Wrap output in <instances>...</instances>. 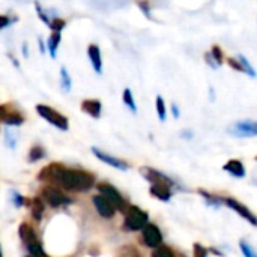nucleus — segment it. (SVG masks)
Instances as JSON below:
<instances>
[{"label":"nucleus","mask_w":257,"mask_h":257,"mask_svg":"<svg viewBox=\"0 0 257 257\" xmlns=\"http://www.w3.org/2000/svg\"><path fill=\"white\" fill-rule=\"evenodd\" d=\"M211 57L215 60V63H217V66L223 62V53H221V50H220V47H214L212 48V53H211Z\"/></svg>","instance_id":"obj_29"},{"label":"nucleus","mask_w":257,"mask_h":257,"mask_svg":"<svg viewBox=\"0 0 257 257\" xmlns=\"http://www.w3.org/2000/svg\"><path fill=\"white\" fill-rule=\"evenodd\" d=\"M23 54H24V57L29 56V54H27V47H26V44H23Z\"/></svg>","instance_id":"obj_39"},{"label":"nucleus","mask_w":257,"mask_h":257,"mask_svg":"<svg viewBox=\"0 0 257 257\" xmlns=\"http://www.w3.org/2000/svg\"><path fill=\"white\" fill-rule=\"evenodd\" d=\"M2 122H5L6 125H12V126H18L24 122L23 116L18 114V113H6L3 117H2Z\"/></svg>","instance_id":"obj_18"},{"label":"nucleus","mask_w":257,"mask_h":257,"mask_svg":"<svg viewBox=\"0 0 257 257\" xmlns=\"http://www.w3.org/2000/svg\"><path fill=\"white\" fill-rule=\"evenodd\" d=\"M27 248H29V251H30L32 257H47V254L44 253V250H42V247H41V244H39V242L30 244V245H27Z\"/></svg>","instance_id":"obj_24"},{"label":"nucleus","mask_w":257,"mask_h":257,"mask_svg":"<svg viewBox=\"0 0 257 257\" xmlns=\"http://www.w3.org/2000/svg\"><path fill=\"white\" fill-rule=\"evenodd\" d=\"M122 99H123V102H125V105H128L130 107V110L131 111H137V107H136V102H134V96H133V92L130 90V89H125L123 90V96H122Z\"/></svg>","instance_id":"obj_22"},{"label":"nucleus","mask_w":257,"mask_h":257,"mask_svg":"<svg viewBox=\"0 0 257 257\" xmlns=\"http://www.w3.org/2000/svg\"><path fill=\"white\" fill-rule=\"evenodd\" d=\"M239 65H241V69H242V71H245L250 77H256V74H254V68L250 65V62H248L244 56H239Z\"/></svg>","instance_id":"obj_23"},{"label":"nucleus","mask_w":257,"mask_h":257,"mask_svg":"<svg viewBox=\"0 0 257 257\" xmlns=\"http://www.w3.org/2000/svg\"><path fill=\"white\" fill-rule=\"evenodd\" d=\"M20 238L23 239V242H24L26 245H30V244L38 242V238H36L33 229H32L27 223H23V224L20 226Z\"/></svg>","instance_id":"obj_16"},{"label":"nucleus","mask_w":257,"mask_h":257,"mask_svg":"<svg viewBox=\"0 0 257 257\" xmlns=\"http://www.w3.org/2000/svg\"><path fill=\"white\" fill-rule=\"evenodd\" d=\"M87 54H89V59H90V62H92L93 69H95L98 74H101V72H102V60H101V51H99L98 45H89Z\"/></svg>","instance_id":"obj_13"},{"label":"nucleus","mask_w":257,"mask_h":257,"mask_svg":"<svg viewBox=\"0 0 257 257\" xmlns=\"http://www.w3.org/2000/svg\"><path fill=\"white\" fill-rule=\"evenodd\" d=\"M239 247H241V250H242V253H244V256L245 257H257L256 254H254V250L251 248V245H250L248 242L241 241V242H239Z\"/></svg>","instance_id":"obj_27"},{"label":"nucleus","mask_w":257,"mask_h":257,"mask_svg":"<svg viewBox=\"0 0 257 257\" xmlns=\"http://www.w3.org/2000/svg\"><path fill=\"white\" fill-rule=\"evenodd\" d=\"M152 257H175V254H173V251L169 247H158L154 251Z\"/></svg>","instance_id":"obj_26"},{"label":"nucleus","mask_w":257,"mask_h":257,"mask_svg":"<svg viewBox=\"0 0 257 257\" xmlns=\"http://www.w3.org/2000/svg\"><path fill=\"white\" fill-rule=\"evenodd\" d=\"M229 63H230V66L236 68L238 71H242V69H241V65H239V63H238L236 60H233V59H229Z\"/></svg>","instance_id":"obj_35"},{"label":"nucleus","mask_w":257,"mask_h":257,"mask_svg":"<svg viewBox=\"0 0 257 257\" xmlns=\"http://www.w3.org/2000/svg\"><path fill=\"white\" fill-rule=\"evenodd\" d=\"M59 42H60V33L54 32V33L50 36V39H48V51H50L51 57H56V53H57Z\"/></svg>","instance_id":"obj_19"},{"label":"nucleus","mask_w":257,"mask_h":257,"mask_svg":"<svg viewBox=\"0 0 257 257\" xmlns=\"http://www.w3.org/2000/svg\"><path fill=\"white\" fill-rule=\"evenodd\" d=\"M81 108L84 113L90 114L92 117L98 119L99 114H101V102L96 101V99H86L83 104H81Z\"/></svg>","instance_id":"obj_14"},{"label":"nucleus","mask_w":257,"mask_h":257,"mask_svg":"<svg viewBox=\"0 0 257 257\" xmlns=\"http://www.w3.org/2000/svg\"><path fill=\"white\" fill-rule=\"evenodd\" d=\"M30 209H32V217L35 221H41L42 220V214H44V203L39 197H35L32 200V205H30Z\"/></svg>","instance_id":"obj_17"},{"label":"nucleus","mask_w":257,"mask_h":257,"mask_svg":"<svg viewBox=\"0 0 257 257\" xmlns=\"http://www.w3.org/2000/svg\"><path fill=\"white\" fill-rule=\"evenodd\" d=\"M38 42H39V50H41V53H44V51H45V48H44V42H42L41 39H39Z\"/></svg>","instance_id":"obj_38"},{"label":"nucleus","mask_w":257,"mask_h":257,"mask_svg":"<svg viewBox=\"0 0 257 257\" xmlns=\"http://www.w3.org/2000/svg\"><path fill=\"white\" fill-rule=\"evenodd\" d=\"M0 257H2V250H0Z\"/></svg>","instance_id":"obj_40"},{"label":"nucleus","mask_w":257,"mask_h":257,"mask_svg":"<svg viewBox=\"0 0 257 257\" xmlns=\"http://www.w3.org/2000/svg\"><path fill=\"white\" fill-rule=\"evenodd\" d=\"M60 83H62V89H63V90H66V92L71 90L72 81H71V77H69L66 68H60Z\"/></svg>","instance_id":"obj_21"},{"label":"nucleus","mask_w":257,"mask_h":257,"mask_svg":"<svg viewBox=\"0 0 257 257\" xmlns=\"http://www.w3.org/2000/svg\"><path fill=\"white\" fill-rule=\"evenodd\" d=\"M44 157H45V151L41 146H33L30 149V152H29V161L30 163H35V161H38V160H41Z\"/></svg>","instance_id":"obj_20"},{"label":"nucleus","mask_w":257,"mask_h":257,"mask_svg":"<svg viewBox=\"0 0 257 257\" xmlns=\"http://www.w3.org/2000/svg\"><path fill=\"white\" fill-rule=\"evenodd\" d=\"M233 136L236 137H254L257 134V126L256 122L253 120H242V122H238L232 126L230 130Z\"/></svg>","instance_id":"obj_7"},{"label":"nucleus","mask_w":257,"mask_h":257,"mask_svg":"<svg viewBox=\"0 0 257 257\" xmlns=\"http://www.w3.org/2000/svg\"><path fill=\"white\" fill-rule=\"evenodd\" d=\"M194 257H208V250L203 248L202 245L196 244L194 245Z\"/></svg>","instance_id":"obj_30"},{"label":"nucleus","mask_w":257,"mask_h":257,"mask_svg":"<svg viewBox=\"0 0 257 257\" xmlns=\"http://www.w3.org/2000/svg\"><path fill=\"white\" fill-rule=\"evenodd\" d=\"M36 111H38L39 116H42L47 122H50L51 125L57 126L59 130H63V131L68 130V119L65 116H62L60 113H57L56 110H53L51 107L38 104L36 105Z\"/></svg>","instance_id":"obj_3"},{"label":"nucleus","mask_w":257,"mask_h":257,"mask_svg":"<svg viewBox=\"0 0 257 257\" xmlns=\"http://www.w3.org/2000/svg\"><path fill=\"white\" fill-rule=\"evenodd\" d=\"M6 113H8V111H6V107H5V105H0V119H2Z\"/></svg>","instance_id":"obj_37"},{"label":"nucleus","mask_w":257,"mask_h":257,"mask_svg":"<svg viewBox=\"0 0 257 257\" xmlns=\"http://www.w3.org/2000/svg\"><path fill=\"white\" fill-rule=\"evenodd\" d=\"M143 239L148 247L158 248L163 242V236L160 233V229L155 224H146L143 227Z\"/></svg>","instance_id":"obj_6"},{"label":"nucleus","mask_w":257,"mask_h":257,"mask_svg":"<svg viewBox=\"0 0 257 257\" xmlns=\"http://www.w3.org/2000/svg\"><path fill=\"white\" fill-rule=\"evenodd\" d=\"M93 205H95L98 214H99L101 217L107 218V220L111 218V217L114 215V212H116V209H114L104 197H101V196H95V197H93Z\"/></svg>","instance_id":"obj_9"},{"label":"nucleus","mask_w":257,"mask_h":257,"mask_svg":"<svg viewBox=\"0 0 257 257\" xmlns=\"http://www.w3.org/2000/svg\"><path fill=\"white\" fill-rule=\"evenodd\" d=\"M148 214L137 206H130L125 217V227L128 230H140L148 224Z\"/></svg>","instance_id":"obj_2"},{"label":"nucleus","mask_w":257,"mask_h":257,"mask_svg":"<svg viewBox=\"0 0 257 257\" xmlns=\"http://www.w3.org/2000/svg\"><path fill=\"white\" fill-rule=\"evenodd\" d=\"M157 113L161 120H166V104L161 96H157Z\"/></svg>","instance_id":"obj_25"},{"label":"nucleus","mask_w":257,"mask_h":257,"mask_svg":"<svg viewBox=\"0 0 257 257\" xmlns=\"http://www.w3.org/2000/svg\"><path fill=\"white\" fill-rule=\"evenodd\" d=\"M42 197L44 200L51 206V208H59L65 203H71L72 199H69L68 196H65L60 190L54 188V187H45L42 188Z\"/></svg>","instance_id":"obj_5"},{"label":"nucleus","mask_w":257,"mask_h":257,"mask_svg":"<svg viewBox=\"0 0 257 257\" xmlns=\"http://www.w3.org/2000/svg\"><path fill=\"white\" fill-rule=\"evenodd\" d=\"M151 194L163 202H167L172 197V190H170V185L167 184H152Z\"/></svg>","instance_id":"obj_12"},{"label":"nucleus","mask_w":257,"mask_h":257,"mask_svg":"<svg viewBox=\"0 0 257 257\" xmlns=\"http://www.w3.org/2000/svg\"><path fill=\"white\" fill-rule=\"evenodd\" d=\"M98 191L101 193V197H104L114 209L125 211V202L120 196V193L110 184H99Z\"/></svg>","instance_id":"obj_4"},{"label":"nucleus","mask_w":257,"mask_h":257,"mask_svg":"<svg viewBox=\"0 0 257 257\" xmlns=\"http://www.w3.org/2000/svg\"><path fill=\"white\" fill-rule=\"evenodd\" d=\"M12 199H14L15 206H21V205L24 203V199H23L18 193H12Z\"/></svg>","instance_id":"obj_32"},{"label":"nucleus","mask_w":257,"mask_h":257,"mask_svg":"<svg viewBox=\"0 0 257 257\" xmlns=\"http://www.w3.org/2000/svg\"><path fill=\"white\" fill-rule=\"evenodd\" d=\"M172 113H173V116H175V117H179V108H178V105H176V104H173V105H172Z\"/></svg>","instance_id":"obj_36"},{"label":"nucleus","mask_w":257,"mask_h":257,"mask_svg":"<svg viewBox=\"0 0 257 257\" xmlns=\"http://www.w3.org/2000/svg\"><path fill=\"white\" fill-rule=\"evenodd\" d=\"M5 137H6V142H8L9 148H15V140L11 136V131H5Z\"/></svg>","instance_id":"obj_33"},{"label":"nucleus","mask_w":257,"mask_h":257,"mask_svg":"<svg viewBox=\"0 0 257 257\" xmlns=\"http://www.w3.org/2000/svg\"><path fill=\"white\" fill-rule=\"evenodd\" d=\"M9 24H11V20L6 15H0V30L5 29V27H8Z\"/></svg>","instance_id":"obj_34"},{"label":"nucleus","mask_w":257,"mask_h":257,"mask_svg":"<svg viewBox=\"0 0 257 257\" xmlns=\"http://www.w3.org/2000/svg\"><path fill=\"white\" fill-rule=\"evenodd\" d=\"M227 173H230L232 176L235 178H244L245 176V169L242 166L241 161H236V160H230L227 164H224L223 167Z\"/></svg>","instance_id":"obj_15"},{"label":"nucleus","mask_w":257,"mask_h":257,"mask_svg":"<svg viewBox=\"0 0 257 257\" xmlns=\"http://www.w3.org/2000/svg\"><path fill=\"white\" fill-rule=\"evenodd\" d=\"M92 152L96 155L98 160L104 161L105 164H108V166H111V167H114V169L128 170V167H130L125 161H122V160H119V158H114V157H111V155H108V154H105V152H102V151H99V149H96V148H93Z\"/></svg>","instance_id":"obj_8"},{"label":"nucleus","mask_w":257,"mask_h":257,"mask_svg":"<svg viewBox=\"0 0 257 257\" xmlns=\"http://www.w3.org/2000/svg\"><path fill=\"white\" fill-rule=\"evenodd\" d=\"M142 175H143L149 182H152V184H167V185H170V187H172V184H173L167 176H164L163 173H160V172H157V170H154V169L145 167V169H142Z\"/></svg>","instance_id":"obj_10"},{"label":"nucleus","mask_w":257,"mask_h":257,"mask_svg":"<svg viewBox=\"0 0 257 257\" xmlns=\"http://www.w3.org/2000/svg\"><path fill=\"white\" fill-rule=\"evenodd\" d=\"M39 181L54 182L69 191H87L93 187L95 178L93 175L83 170H71L60 164L47 166L39 175Z\"/></svg>","instance_id":"obj_1"},{"label":"nucleus","mask_w":257,"mask_h":257,"mask_svg":"<svg viewBox=\"0 0 257 257\" xmlns=\"http://www.w3.org/2000/svg\"><path fill=\"white\" fill-rule=\"evenodd\" d=\"M224 202L227 203V206H229V208L235 209V211H236V212H239L244 218H247L253 226H256V223H257L256 217H254V215H253V214H251V212H250L244 205H241V203H239L238 200H235V199H226Z\"/></svg>","instance_id":"obj_11"},{"label":"nucleus","mask_w":257,"mask_h":257,"mask_svg":"<svg viewBox=\"0 0 257 257\" xmlns=\"http://www.w3.org/2000/svg\"><path fill=\"white\" fill-rule=\"evenodd\" d=\"M65 24H66V23H65L63 20H60V18H54L53 21H50V24H48V26H50L54 32L60 33V30L65 27Z\"/></svg>","instance_id":"obj_28"},{"label":"nucleus","mask_w":257,"mask_h":257,"mask_svg":"<svg viewBox=\"0 0 257 257\" xmlns=\"http://www.w3.org/2000/svg\"><path fill=\"white\" fill-rule=\"evenodd\" d=\"M35 6H36V11H38V15H39V18H41V20H42L44 23H47V24H50V20L47 18V15H45V12H44V9H42V8L39 6V3H36Z\"/></svg>","instance_id":"obj_31"}]
</instances>
